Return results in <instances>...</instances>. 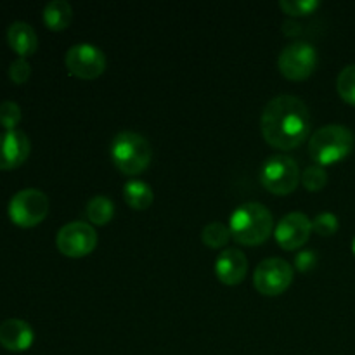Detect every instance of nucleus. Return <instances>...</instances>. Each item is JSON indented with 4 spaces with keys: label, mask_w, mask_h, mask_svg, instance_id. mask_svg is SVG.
I'll return each mask as SVG.
<instances>
[{
    "label": "nucleus",
    "mask_w": 355,
    "mask_h": 355,
    "mask_svg": "<svg viewBox=\"0 0 355 355\" xmlns=\"http://www.w3.org/2000/svg\"><path fill=\"white\" fill-rule=\"evenodd\" d=\"M260 130L272 148L281 151L298 148L311 132V113L307 104L297 96L274 97L263 107Z\"/></svg>",
    "instance_id": "f257e3e1"
},
{
    "label": "nucleus",
    "mask_w": 355,
    "mask_h": 355,
    "mask_svg": "<svg viewBox=\"0 0 355 355\" xmlns=\"http://www.w3.org/2000/svg\"><path fill=\"white\" fill-rule=\"evenodd\" d=\"M272 214L269 211V208L263 207L262 203H255V201L239 205L229 218L231 238H234V241H238L239 245H260L272 234Z\"/></svg>",
    "instance_id": "f03ea898"
},
{
    "label": "nucleus",
    "mask_w": 355,
    "mask_h": 355,
    "mask_svg": "<svg viewBox=\"0 0 355 355\" xmlns=\"http://www.w3.org/2000/svg\"><path fill=\"white\" fill-rule=\"evenodd\" d=\"M355 137L352 130L343 125H326L319 128L309 141V155L315 165H333L352 153Z\"/></svg>",
    "instance_id": "7ed1b4c3"
},
{
    "label": "nucleus",
    "mask_w": 355,
    "mask_h": 355,
    "mask_svg": "<svg viewBox=\"0 0 355 355\" xmlns=\"http://www.w3.org/2000/svg\"><path fill=\"white\" fill-rule=\"evenodd\" d=\"M111 159L125 175H137L148 168L153 149L148 139L137 132H120L111 142Z\"/></svg>",
    "instance_id": "20e7f679"
},
{
    "label": "nucleus",
    "mask_w": 355,
    "mask_h": 355,
    "mask_svg": "<svg viewBox=\"0 0 355 355\" xmlns=\"http://www.w3.org/2000/svg\"><path fill=\"white\" fill-rule=\"evenodd\" d=\"M302 179L298 163L288 155H272L263 162L260 170V182L269 193L286 196L297 189Z\"/></svg>",
    "instance_id": "39448f33"
},
{
    "label": "nucleus",
    "mask_w": 355,
    "mask_h": 355,
    "mask_svg": "<svg viewBox=\"0 0 355 355\" xmlns=\"http://www.w3.org/2000/svg\"><path fill=\"white\" fill-rule=\"evenodd\" d=\"M49 214V198L40 189H23L9 201V217L19 227H35Z\"/></svg>",
    "instance_id": "423d86ee"
},
{
    "label": "nucleus",
    "mask_w": 355,
    "mask_h": 355,
    "mask_svg": "<svg viewBox=\"0 0 355 355\" xmlns=\"http://www.w3.org/2000/svg\"><path fill=\"white\" fill-rule=\"evenodd\" d=\"M277 66L288 80L300 82L314 73L318 66V51L309 42H293L281 51Z\"/></svg>",
    "instance_id": "0eeeda50"
},
{
    "label": "nucleus",
    "mask_w": 355,
    "mask_h": 355,
    "mask_svg": "<svg viewBox=\"0 0 355 355\" xmlns=\"http://www.w3.org/2000/svg\"><path fill=\"white\" fill-rule=\"evenodd\" d=\"M293 281V267L284 259H266L257 266L253 272V283L262 295L276 297L286 291Z\"/></svg>",
    "instance_id": "6e6552de"
},
{
    "label": "nucleus",
    "mask_w": 355,
    "mask_h": 355,
    "mask_svg": "<svg viewBox=\"0 0 355 355\" xmlns=\"http://www.w3.org/2000/svg\"><path fill=\"white\" fill-rule=\"evenodd\" d=\"M64 64L69 75L80 80H94L106 69V55L92 44H75L66 52Z\"/></svg>",
    "instance_id": "1a4fd4ad"
},
{
    "label": "nucleus",
    "mask_w": 355,
    "mask_h": 355,
    "mask_svg": "<svg viewBox=\"0 0 355 355\" xmlns=\"http://www.w3.org/2000/svg\"><path fill=\"white\" fill-rule=\"evenodd\" d=\"M55 245L59 252L66 257H71V259L85 257L92 253L97 245L96 229L87 222H69L59 229Z\"/></svg>",
    "instance_id": "9d476101"
},
{
    "label": "nucleus",
    "mask_w": 355,
    "mask_h": 355,
    "mask_svg": "<svg viewBox=\"0 0 355 355\" xmlns=\"http://www.w3.org/2000/svg\"><path fill=\"white\" fill-rule=\"evenodd\" d=\"M312 220L302 211H291L284 215L276 225V241L283 250H298L311 238Z\"/></svg>",
    "instance_id": "9b49d317"
},
{
    "label": "nucleus",
    "mask_w": 355,
    "mask_h": 355,
    "mask_svg": "<svg viewBox=\"0 0 355 355\" xmlns=\"http://www.w3.org/2000/svg\"><path fill=\"white\" fill-rule=\"evenodd\" d=\"M30 139L21 130H6L0 134V170L17 168L30 156Z\"/></svg>",
    "instance_id": "f8f14e48"
},
{
    "label": "nucleus",
    "mask_w": 355,
    "mask_h": 355,
    "mask_svg": "<svg viewBox=\"0 0 355 355\" xmlns=\"http://www.w3.org/2000/svg\"><path fill=\"white\" fill-rule=\"evenodd\" d=\"M246 270H248V259L241 250L227 248L215 260V274L218 281L227 286L241 283L246 276Z\"/></svg>",
    "instance_id": "ddd939ff"
},
{
    "label": "nucleus",
    "mask_w": 355,
    "mask_h": 355,
    "mask_svg": "<svg viewBox=\"0 0 355 355\" xmlns=\"http://www.w3.org/2000/svg\"><path fill=\"white\" fill-rule=\"evenodd\" d=\"M35 342L33 328L23 319H7L0 324V345L10 352H24Z\"/></svg>",
    "instance_id": "4468645a"
},
{
    "label": "nucleus",
    "mask_w": 355,
    "mask_h": 355,
    "mask_svg": "<svg viewBox=\"0 0 355 355\" xmlns=\"http://www.w3.org/2000/svg\"><path fill=\"white\" fill-rule=\"evenodd\" d=\"M7 44L19 58L31 55L38 47V37L31 24L16 21L7 28Z\"/></svg>",
    "instance_id": "2eb2a0df"
},
{
    "label": "nucleus",
    "mask_w": 355,
    "mask_h": 355,
    "mask_svg": "<svg viewBox=\"0 0 355 355\" xmlns=\"http://www.w3.org/2000/svg\"><path fill=\"white\" fill-rule=\"evenodd\" d=\"M73 9L66 0H52L44 7V23L52 31H61L69 26Z\"/></svg>",
    "instance_id": "dca6fc26"
},
{
    "label": "nucleus",
    "mask_w": 355,
    "mask_h": 355,
    "mask_svg": "<svg viewBox=\"0 0 355 355\" xmlns=\"http://www.w3.org/2000/svg\"><path fill=\"white\" fill-rule=\"evenodd\" d=\"M123 198L127 201L128 207L134 210H146L151 207L155 194L149 184L142 182V180H127L123 186Z\"/></svg>",
    "instance_id": "f3484780"
},
{
    "label": "nucleus",
    "mask_w": 355,
    "mask_h": 355,
    "mask_svg": "<svg viewBox=\"0 0 355 355\" xmlns=\"http://www.w3.org/2000/svg\"><path fill=\"white\" fill-rule=\"evenodd\" d=\"M85 214L87 218L94 225H106L107 222H111L114 215V203L110 198L99 194V196L90 198V201L87 203Z\"/></svg>",
    "instance_id": "a211bd4d"
},
{
    "label": "nucleus",
    "mask_w": 355,
    "mask_h": 355,
    "mask_svg": "<svg viewBox=\"0 0 355 355\" xmlns=\"http://www.w3.org/2000/svg\"><path fill=\"white\" fill-rule=\"evenodd\" d=\"M201 239L210 248H220V246H225L229 243L231 231L222 222H211V224L205 225L203 232H201Z\"/></svg>",
    "instance_id": "6ab92c4d"
},
{
    "label": "nucleus",
    "mask_w": 355,
    "mask_h": 355,
    "mask_svg": "<svg viewBox=\"0 0 355 355\" xmlns=\"http://www.w3.org/2000/svg\"><path fill=\"white\" fill-rule=\"evenodd\" d=\"M336 90L345 103L355 106V64H349L336 78Z\"/></svg>",
    "instance_id": "aec40b11"
},
{
    "label": "nucleus",
    "mask_w": 355,
    "mask_h": 355,
    "mask_svg": "<svg viewBox=\"0 0 355 355\" xmlns=\"http://www.w3.org/2000/svg\"><path fill=\"white\" fill-rule=\"evenodd\" d=\"M300 180L307 191H319L328 182V172L321 165H311L304 170V175Z\"/></svg>",
    "instance_id": "412c9836"
},
{
    "label": "nucleus",
    "mask_w": 355,
    "mask_h": 355,
    "mask_svg": "<svg viewBox=\"0 0 355 355\" xmlns=\"http://www.w3.org/2000/svg\"><path fill=\"white\" fill-rule=\"evenodd\" d=\"M321 6L319 0H281L279 7L290 16H309Z\"/></svg>",
    "instance_id": "4be33fe9"
},
{
    "label": "nucleus",
    "mask_w": 355,
    "mask_h": 355,
    "mask_svg": "<svg viewBox=\"0 0 355 355\" xmlns=\"http://www.w3.org/2000/svg\"><path fill=\"white\" fill-rule=\"evenodd\" d=\"M21 121V107L19 104L12 101H3L0 104V125L6 130H16V125Z\"/></svg>",
    "instance_id": "5701e85b"
},
{
    "label": "nucleus",
    "mask_w": 355,
    "mask_h": 355,
    "mask_svg": "<svg viewBox=\"0 0 355 355\" xmlns=\"http://www.w3.org/2000/svg\"><path fill=\"white\" fill-rule=\"evenodd\" d=\"M338 217L331 211H322L318 217L312 220V229L318 232L319 236H333L336 231H338Z\"/></svg>",
    "instance_id": "b1692460"
},
{
    "label": "nucleus",
    "mask_w": 355,
    "mask_h": 355,
    "mask_svg": "<svg viewBox=\"0 0 355 355\" xmlns=\"http://www.w3.org/2000/svg\"><path fill=\"white\" fill-rule=\"evenodd\" d=\"M31 75V66L26 61V58H17L10 62L9 66V78L12 80L16 85H23L24 82H28Z\"/></svg>",
    "instance_id": "393cba45"
},
{
    "label": "nucleus",
    "mask_w": 355,
    "mask_h": 355,
    "mask_svg": "<svg viewBox=\"0 0 355 355\" xmlns=\"http://www.w3.org/2000/svg\"><path fill=\"white\" fill-rule=\"evenodd\" d=\"M295 269L300 270V272H307V270L314 269L315 263H318V255H315L314 250H302L295 257Z\"/></svg>",
    "instance_id": "a878e982"
},
{
    "label": "nucleus",
    "mask_w": 355,
    "mask_h": 355,
    "mask_svg": "<svg viewBox=\"0 0 355 355\" xmlns=\"http://www.w3.org/2000/svg\"><path fill=\"white\" fill-rule=\"evenodd\" d=\"M352 252H354V255H355V238H354V241H352Z\"/></svg>",
    "instance_id": "bb28decb"
}]
</instances>
